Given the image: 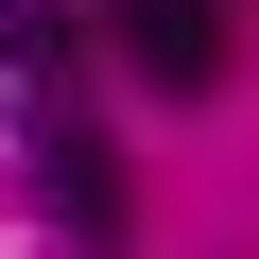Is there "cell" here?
<instances>
[{
    "mask_svg": "<svg viewBox=\"0 0 259 259\" xmlns=\"http://www.w3.org/2000/svg\"><path fill=\"white\" fill-rule=\"evenodd\" d=\"M35 190H52L69 242H121V156L87 139V121H52V139H35Z\"/></svg>",
    "mask_w": 259,
    "mask_h": 259,
    "instance_id": "7a4b0ae2",
    "label": "cell"
},
{
    "mask_svg": "<svg viewBox=\"0 0 259 259\" xmlns=\"http://www.w3.org/2000/svg\"><path fill=\"white\" fill-rule=\"evenodd\" d=\"M121 35H139V69L190 87V104L225 87V0H121Z\"/></svg>",
    "mask_w": 259,
    "mask_h": 259,
    "instance_id": "6da1fadb",
    "label": "cell"
},
{
    "mask_svg": "<svg viewBox=\"0 0 259 259\" xmlns=\"http://www.w3.org/2000/svg\"><path fill=\"white\" fill-rule=\"evenodd\" d=\"M0 69H69V0H0Z\"/></svg>",
    "mask_w": 259,
    "mask_h": 259,
    "instance_id": "3957f363",
    "label": "cell"
}]
</instances>
